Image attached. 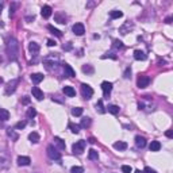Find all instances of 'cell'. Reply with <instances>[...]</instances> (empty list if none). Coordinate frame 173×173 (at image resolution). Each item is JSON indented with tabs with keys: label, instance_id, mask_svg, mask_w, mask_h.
Masks as SVG:
<instances>
[{
	"label": "cell",
	"instance_id": "29",
	"mask_svg": "<svg viewBox=\"0 0 173 173\" xmlns=\"http://www.w3.org/2000/svg\"><path fill=\"white\" fill-rule=\"evenodd\" d=\"M88 157H89V160H92V161H93V160H98V158H99V153L95 149H91L89 152H88Z\"/></svg>",
	"mask_w": 173,
	"mask_h": 173
},
{
	"label": "cell",
	"instance_id": "11",
	"mask_svg": "<svg viewBox=\"0 0 173 173\" xmlns=\"http://www.w3.org/2000/svg\"><path fill=\"white\" fill-rule=\"evenodd\" d=\"M51 12H53V10H51L50 6H43L42 10H41V14H42V16L45 18V19L50 18V16H51Z\"/></svg>",
	"mask_w": 173,
	"mask_h": 173
},
{
	"label": "cell",
	"instance_id": "42",
	"mask_svg": "<svg viewBox=\"0 0 173 173\" xmlns=\"http://www.w3.org/2000/svg\"><path fill=\"white\" fill-rule=\"evenodd\" d=\"M114 47H116V49H122V47H123V43H122V41L115 39V41H114Z\"/></svg>",
	"mask_w": 173,
	"mask_h": 173
},
{
	"label": "cell",
	"instance_id": "3",
	"mask_svg": "<svg viewBox=\"0 0 173 173\" xmlns=\"http://www.w3.org/2000/svg\"><path fill=\"white\" fill-rule=\"evenodd\" d=\"M47 156H49V158H51V160H61V154H60V152L57 149H55V146L53 145H49L47 146Z\"/></svg>",
	"mask_w": 173,
	"mask_h": 173
},
{
	"label": "cell",
	"instance_id": "16",
	"mask_svg": "<svg viewBox=\"0 0 173 173\" xmlns=\"http://www.w3.org/2000/svg\"><path fill=\"white\" fill-rule=\"evenodd\" d=\"M54 145L57 146L60 150H65V147H66V145H65V141H64V139H61L60 137H54Z\"/></svg>",
	"mask_w": 173,
	"mask_h": 173
},
{
	"label": "cell",
	"instance_id": "49",
	"mask_svg": "<svg viewBox=\"0 0 173 173\" xmlns=\"http://www.w3.org/2000/svg\"><path fill=\"white\" fill-rule=\"evenodd\" d=\"M35 19V16L33 15V16H27V18H26V20H27V22H31V20H34Z\"/></svg>",
	"mask_w": 173,
	"mask_h": 173
},
{
	"label": "cell",
	"instance_id": "54",
	"mask_svg": "<svg viewBox=\"0 0 173 173\" xmlns=\"http://www.w3.org/2000/svg\"><path fill=\"white\" fill-rule=\"evenodd\" d=\"M134 173H143V172H141V170H135Z\"/></svg>",
	"mask_w": 173,
	"mask_h": 173
},
{
	"label": "cell",
	"instance_id": "14",
	"mask_svg": "<svg viewBox=\"0 0 173 173\" xmlns=\"http://www.w3.org/2000/svg\"><path fill=\"white\" fill-rule=\"evenodd\" d=\"M64 72H65V76H68V77H75V76H76L75 71H73V68H72L71 65H68V64L64 65Z\"/></svg>",
	"mask_w": 173,
	"mask_h": 173
},
{
	"label": "cell",
	"instance_id": "37",
	"mask_svg": "<svg viewBox=\"0 0 173 173\" xmlns=\"http://www.w3.org/2000/svg\"><path fill=\"white\" fill-rule=\"evenodd\" d=\"M131 27H133V24L126 23L125 26H122V27L119 28V31H120V34H123V35H126V28H131Z\"/></svg>",
	"mask_w": 173,
	"mask_h": 173
},
{
	"label": "cell",
	"instance_id": "25",
	"mask_svg": "<svg viewBox=\"0 0 173 173\" xmlns=\"http://www.w3.org/2000/svg\"><path fill=\"white\" fill-rule=\"evenodd\" d=\"M47 30H49L51 34H54L55 37H58V38H61V37H62V33L60 31V30H57L55 27H53L51 24H49V26H47Z\"/></svg>",
	"mask_w": 173,
	"mask_h": 173
},
{
	"label": "cell",
	"instance_id": "52",
	"mask_svg": "<svg viewBox=\"0 0 173 173\" xmlns=\"http://www.w3.org/2000/svg\"><path fill=\"white\" fill-rule=\"evenodd\" d=\"M4 7V3H0V15H1V10H3Z\"/></svg>",
	"mask_w": 173,
	"mask_h": 173
},
{
	"label": "cell",
	"instance_id": "41",
	"mask_svg": "<svg viewBox=\"0 0 173 173\" xmlns=\"http://www.w3.org/2000/svg\"><path fill=\"white\" fill-rule=\"evenodd\" d=\"M122 172L123 173H131V172H133V168L129 166V165H123L122 166Z\"/></svg>",
	"mask_w": 173,
	"mask_h": 173
},
{
	"label": "cell",
	"instance_id": "47",
	"mask_svg": "<svg viewBox=\"0 0 173 173\" xmlns=\"http://www.w3.org/2000/svg\"><path fill=\"white\" fill-rule=\"evenodd\" d=\"M47 46H55V42H54V41H53V39H49V41H47Z\"/></svg>",
	"mask_w": 173,
	"mask_h": 173
},
{
	"label": "cell",
	"instance_id": "6",
	"mask_svg": "<svg viewBox=\"0 0 173 173\" xmlns=\"http://www.w3.org/2000/svg\"><path fill=\"white\" fill-rule=\"evenodd\" d=\"M149 84H150V77H147V76H145V75H142L138 77V80H137L138 88H146Z\"/></svg>",
	"mask_w": 173,
	"mask_h": 173
},
{
	"label": "cell",
	"instance_id": "51",
	"mask_svg": "<svg viewBox=\"0 0 173 173\" xmlns=\"http://www.w3.org/2000/svg\"><path fill=\"white\" fill-rule=\"evenodd\" d=\"M95 142H96V141H95V138L91 137V138H89V143H95Z\"/></svg>",
	"mask_w": 173,
	"mask_h": 173
},
{
	"label": "cell",
	"instance_id": "55",
	"mask_svg": "<svg viewBox=\"0 0 173 173\" xmlns=\"http://www.w3.org/2000/svg\"><path fill=\"white\" fill-rule=\"evenodd\" d=\"M3 83V77H0V84Z\"/></svg>",
	"mask_w": 173,
	"mask_h": 173
},
{
	"label": "cell",
	"instance_id": "10",
	"mask_svg": "<svg viewBox=\"0 0 173 173\" xmlns=\"http://www.w3.org/2000/svg\"><path fill=\"white\" fill-rule=\"evenodd\" d=\"M39 45L37 42H30V45H28V50H30V53H31L33 55H37L38 53H39Z\"/></svg>",
	"mask_w": 173,
	"mask_h": 173
},
{
	"label": "cell",
	"instance_id": "7",
	"mask_svg": "<svg viewBox=\"0 0 173 173\" xmlns=\"http://www.w3.org/2000/svg\"><path fill=\"white\" fill-rule=\"evenodd\" d=\"M72 31L75 33L76 35H83L84 33H85V27H84L83 23H75L73 24V27H72Z\"/></svg>",
	"mask_w": 173,
	"mask_h": 173
},
{
	"label": "cell",
	"instance_id": "18",
	"mask_svg": "<svg viewBox=\"0 0 173 173\" xmlns=\"http://www.w3.org/2000/svg\"><path fill=\"white\" fill-rule=\"evenodd\" d=\"M135 145H137L138 147L143 149L146 146V139L143 137H141V135H137V137H135Z\"/></svg>",
	"mask_w": 173,
	"mask_h": 173
},
{
	"label": "cell",
	"instance_id": "24",
	"mask_svg": "<svg viewBox=\"0 0 173 173\" xmlns=\"http://www.w3.org/2000/svg\"><path fill=\"white\" fill-rule=\"evenodd\" d=\"M150 152H158V150L161 149V143L158 141H153L152 143H150Z\"/></svg>",
	"mask_w": 173,
	"mask_h": 173
},
{
	"label": "cell",
	"instance_id": "34",
	"mask_svg": "<svg viewBox=\"0 0 173 173\" xmlns=\"http://www.w3.org/2000/svg\"><path fill=\"white\" fill-rule=\"evenodd\" d=\"M91 126V119L89 118H84L81 119V123H80V127H84V129H86V127Z\"/></svg>",
	"mask_w": 173,
	"mask_h": 173
},
{
	"label": "cell",
	"instance_id": "39",
	"mask_svg": "<svg viewBox=\"0 0 173 173\" xmlns=\"http://www.w3.org/2000/svg\"><path fill=\"white\" fill-rule=\"evenodd\" d=\"M72 173H84V168H81V166H73L71 169Z\"/></svg>",
	"mask_w": 173,
	"mask_h": 173
},
{
	"label": "cell",
	"instance_id": "43",
	"mask_svg": "<svg viewBox=\"0 0 173 173\" xmlns=\"http://www.w3.org/2000/svg\"><path fill=\"white\" fill-rule=\"evenodd\" d=\"M130 76H131V69H130V68H127L126 71H125V75H123V77H125V79H130Z\"/></svg>",
	"mask_w": 173,
	"mask_h": 173
},
{
	"label": "cell",
	"instance_id": "20",
	"mask_svg": "<svg viewBox=\"0 0 173 173\" xmlns=\"http://www.w3.org/2000/svg\"><path fill=\"white\" fill-rule=\"evenodd\" d=\"M28 139H30L33 143H38V142H39V139H41V138H39V134L35 133V131H33V133L28 134Z\"/></svg>",
	"mask_w": 173,
	"mask_h": 173
},
{
	"label": "cell",
	"instance_id": "45",
	"mask_svg": "<svg viewBox=\"0 0 173 173\" xmlns=\"http://www.w3.org/2000/svg\"><path fill=\"white\" fill-rule=\"evenodd\" d=\"M143 173H157L154 169H152V168H149V166H146L145 170H143Z\"/></svg>",
	"mask_w": 173,
	"mask_h": 173
},
{
	"label": "cell",
	"instance_id": "13",
	"mask_svg": "<svg viewBox=\"0 0 173 173\" xmlns=\"http://www.w3.org/2000/svg\"><path fill=\"white\" fill-rule=\"evenodd\" d=\"M54 19H55V22H58V23H61V24H65L66 23V15L65 14H62V12H57L54 15Z\"/></svg>",
	"mask_w": 173,
	"mask_h": 173
},
{
	"label": "cell",
	"instance_id": "32",
	"mask_svg": "<svg viewBox=\"0 0 173 173\" xmlns=\"http://www.w3.org/2000/svg\"><path fill=\"white\" fill-rule=\"evenodd\" d=\"M96 111H98L99 114H104V112H106L104 107H103V102H102V100H99V102L96 103Z\"/></svg>",
	"mask_w": 173,
	"mask_h": 173
},
{
	"label": "cell",
	"instance_id": "33",
	"mask_svg": "<svg viewBox=\"0 0 173 173\" xmlns=\"http://www.w3.org/2000/svg\"><path fill=\"white\" fill-rule=\"evenodd\" d=\"M72 115H73V116H80V115H83V108H81V107H75V108L72 110Z\"/></svg>",
	"mask_w": 173,
	"mask_h": 173
},
{
	"label": "cell",
	"instance_id": "30",
	"mask_svg": "<svg viewBox=\"0 0 173 173\" xmlns=\"http://www.w3.org/2000/svg\"><path fill=\"white\" fill-rule=\"evenodd\" d=\"M119 111H120V108H119L118 106H108V112H111L112 115H116V114H119Z\"/></svg>",
	"mask_w": 173,
	"mask_h": 173
},
{
	"label": "cell",
	"instance_id": "23",
	"mask_svg": "<svg viewBox=\"0 0 173 173\" xmlns=\"http://www.w3.org/2000/svg\"><path fill=\"white\" fill-rule=\"evenodd\" d=\"M123 16V12L119 11V10H112L110 12V18L111 19H119V18H122Z\"/></svg>",
	"mask_w": 173,
	"mask_h": 173
},
{
	"label": "cell",
	"instance_id": "31",
	"mask_svg": "<svg viewBox=\"0 0 173 173\" xmlns=\"http://www.w3.org/2000/svg\"><path fill=\"white\" fill-rule=\"evenodd\" d=\"M26 115H27L28 119L35 118V116H37V110H35V108H28L27 112H26Z\"/></svg>",
	"mask_w": 173,
	"mask_h": 173
},
{
	"label": "cell",
	"instance_id": "22",
	"mask_svg": "<svg viewBox=\"0 0 173 173\" xmlns=\"http://www.w3.org/2000/svg\"><path fill=\"white\" fill-rule=\"evenodd\" d=\"M114 149L116 150H126L127 149V143L123 141H118L114 143Z\"/></svg>",
	"mask_w": 173,
	"mask_h": 173
},
{
	"label": "cell",
	"instance_id": "21",
	"mask_svg": "<svg viewBox=\"0 0 173 173\" xmlns=\"http://www.w3.org/2000/svg\"><path fill=\"white\" fill-rule=\"evenodd\" d=\"M10 160L7 157H0V169H8Z\"/></svg>",
	"mask_w": 173,
	"mask_h": 173
},
{
	"label": "cell",
	"instance_id": "5",
	"mask_svg": "<svg viewBox=\"0 0 173 173\" xmlns=\"http://www.w3.org/2000/svg\"><path fill=\"white\" fill-rule=\"evenodd\" d=\"M81 93H83L84 99H91L93 96V89L88 84H81Z\"/></svg>",
	"mask_w": 173,
	"mask_h": 173
},
{
	"label": "cell",
	"instance_id": "19",
	"mask_svg": "<svg viewBox=\"0 0 173 173\" xmlns=\"http://www.w3.org/2000/svg\"><path fill=\"white\" fill-rule=\"evenodd\" d=\"M42 80H43V75H42V73H34V75H31V81L34 84H39Z\"/></svg>",
	"mask_w": 173,
	"mask_h": 173
},
{
	"label": "cell",
	"instance_id": "36",
	"mask_svg": "<svg viewBox=\"0 0 173 173\" xmlns=\"http://www.w3.org/2000/svg\"><path fill=\"white\" fill-rule=\"evenodd\" d=\"M7 135H8V137H11L14 141H16V139H18V134H16L12 129H8L7 130Z\"/></svg>",
	"mask_w": 173,
	"mask_h": 173
},
{
	"label": "cell",
	"instance_id": "26",
	"mask_svg": "<svg viewBox=\"0 0 173 173\" xmlns=\"http://www.w3.org/2000/svg\"><path fill=\"white\" fill-rule=\"evenodd\" d=\"M45 66H46L47 71H53L57 68V62H53V61H49V60H45Z\"/></svg>",
	"mask_w": 173,
	"mask_h": 173
},
{
	"label": "cell",
	"instance_id": "40",
	"mask_svg": "<svg viewBox=\"0 0 173 173\" xmlns=\"http://www.w3.org/2000/svg\"><path fill=\"white\" fill-rule=\"evenodd\" d=\"M24 127H26V122H24V120H20V122H18L15 125L16 130H22V129H24Z\"/></svg>",
	"mask_w": 173,
	"mask_h": 173
},
{
	"label": "cell",
	"instance_id": "15",
	"mask_svg": "<svg viewBox=\"0 0 173 173\" xmlns=\"http://www.w3.org/2000/svg\"><path fill=\"white\" fill-rule=\"evenodd\" d=\"M146 57H147V55L145 54V51H142V50H135L134 51V58L137 60V61H145Z\"/></svg>",
	"mask_w": 173,
	"mask_h": 173
},
{
	"label": "cell",
	"instance_id": "27",
	"mask_svg": "<svg viewBox=\"0 0 173 173\" xmlns=\"http://www.w3.org/2000/svg\"><path fill=\"white\" fill-rule=\"evenodd\" d=\"M0 119L1 120H8L10 119V112L4 108H0Z\"/></svg>",
	"mask_w": 173,
	"mask_h": 173
},
{
	"label": "cell",
	"instance_id": "8",
	"mask_svg": "<svg viewBox=\"0 0 173 173\" xmlns=\"http://www.w3.org/2000/svg\"><path fill=\"white\" fill-rule=\"evenodd\" d=\"M102 89H103V93L108 96L111 93V91H112V83L110 81H103L102 83Z\"/></svg>",
	"mask_w": 173,
	"mask_h": 173
},
{
	"label": "cell",
	"instance_id": "9",
	"mask_svg": "<svg viewBox=\"0 0 173 173\" xmlns=\"http://www.w3.org/2000/svg\"><path fill=\"white\" fill-rule=\"evenodd\" d=\"M30 162H31V160H30V157H27V156H20V157H18V165L19 166H27V165H30Z\"/></svg>",
	"mask_w": 173,
	"mask_h": 173
},
{
	"label": "cell",
	"instance_id": "50",
	"mask_svg": "<svg viewBox=\"0 0 173 173\" xmlns=\"http://www.w3.org/2000/svg\"><path fill=\"white\" fill-rule=\"evenodd\" d=\"M165 23H168V24H169V23H172V18H170V16H169V18H166V19H165Z\"/></svg>",
	"mask_w": 173,
	"mask_h": 173
},
{
	"label": "cell",
	"instance_id": "2",
	"mask_svg": "<svg viewBox=\"0 0 173 173\" xmlns=\"http://www.w3.org/2000/svg\"><path fill=\"white\" fill-rule=\"evenodd\" d=\"M19 81H20L19 79H14V80H11L10 83H7L4 93H6V95H11V93H14V92L16 91V86L19 85Z\"/></svg>",
	"mask_w": 173,
	"mask_h": 173
},
{
	"label": "cell",
	"instance_id": "38",
	"mask_svg": "<svg viewBox=\"0 0 173 173\" xmlns=\"http://www.w3.org/2000/svg\"><path fill=\"white\" fill-rule=\"evenodd\" d=\"M16 7H18V3H11V6H10V16H14V14L16 11Z\"/></svg>",
	"mask_w": 173,
	"mask_h": 173
},
{
	"label": "cell",
	"instance_id": "28",
	"mask_svg": "<svg viewBox=\"0 0 173 173\" xmlns=\"http://www.w3.org/2000/svg\"><path fill=\"white\" fill-rule=\"evenodd\" d=\"M68 126H69V129H71V131L73 134H79L80 133V126H79V125H75V123L69 122V125H68Z\"/></svg>",
	"mask_w": 173,
	"mask_h": 173
},
{
	"label": "cell",
	"instance_id": "44",
	"mask_svg": "<svg viewBox=\"0 0 173 173\" xmlns=\"http://www.w3.org/2000/svg\"><path fill=\"white\" fill-rule=\"evenodd\" d=\"M62 49H64V50H71V49H72V42H68L66 43V45H64V46H62Z\"/></svg>",
	"mask_w": 173,
	"mask_h": 173
},
{
	"label": "cell",
	"instance_id": "35",
	"mask_svg": "<svg viewBox=\"0 0 173 173\" xmlns=\"http://www.w3.org/2000/svg\"><path fill=\"white\" fill-rule=\"evenodd\" d=\"M83 72L86 75H93V68L91 65H83Z\"/></svg>",
	"mask_w": 173,
	"mask_h": 173
},
{
	"label": "cell",
	"instance_id": "48",
	"mask_svg": "<svg viewBox=\"0 0 173 173\" xmlns=\"http://www.w3.org/2000/svg\"><path fill=\"white\" fill-rule=\"evenodd\" d=\"M165 135H166V137H168V138H172V137H173L172 130H168V131H166V133H165Z\"/></svg>",
	"mask_w": 173,
	"mask_h": 173
},
{
	"label": "cell",
	"instance_id": "46",
	"mask_svg": "<svg viewBox=\"0 0 173 173\" xmlns=\"http://www.w3.org/2000/svg\"><path fill=\"white\" fill-rule=\"evenodd\" d=\"M22 103H23V104H28V103H30V98H28V96H24V98L22 99Z\"/></svg>",
	"mask_w": 173,
	"mask_h": 173
},
{
	"label": "cell",
	"instance_id": "53",
	"mask_svg": "<svg viewBox=\"0 0 173 173\" xmlns=\"http://www.w3.org/2000/svg\"><path fill=\"white\" fill-rule=\"evenodd\" d=\"M3 27H4V23L1 22V20H0V28H3Z\"/></svg>",
	"mask_w": 173,
	"mask_h": 173
},
{
	"label": "cell",
	"instance_id": "1",
	"mask_svg": "<svg viewBox=\"0 0 173 173\" xmlns=\"http://www.w3.org/2000/svg\"><path fill=\"white\" fill-rule=\"evenodd\" d=\"M7 54H8V58L15 61L19 55V43L15 38H10L7 43Z\"/></svg>",
	"mask_w": 173,
	"mask_h": 173
},
{
	"label": "cell",
	"instance_id": "4",
	"mask_svg": "<svg viewBox=\"0 0 173 173\" xmlns=\"http://www.w3.org/2000/svg\"><path fill=\"white\" fill-rule=\"evenodd\" d=\"M85 145H86V142L85 141H79V142H76V143H73V146H72V150H73V153L75 154H83L84 149H85Z\"/></svg>",
	"mask_w": 173,
	"mask_h": 173
},
{
	"label": "cell",
	"instance_id": "17",
	"mask_svg": "<svg viewBox=\"0 0 173 173\" xmlns=\"http://www.w3.org/2000/svg\"><path fill=\"white\" fill-rule=\"evenodd\" d=\"M62 92L66 96H69V98H73V96H76V91H75V88L73 86H64V89H62Z\"/></svg>",
	"mask_w": 173,
	"mask_h": 173
},
{
	"label": "cell",
	"instance_id": "12",
	"mask_svg": "<svg viewBox=\"0 0 173 173\" xmlns=\"http://www.w3.org/2000/svg\"><path fill=\"white\" fill-rule=\"evenodd\" d=\"M31 92H33V96H34L37 100H42V99H43V92L39 89V88H38V86H33Z\"/></svg>",
	"mask_w": 173,
	"mask_h": 173
}]
</instances>
